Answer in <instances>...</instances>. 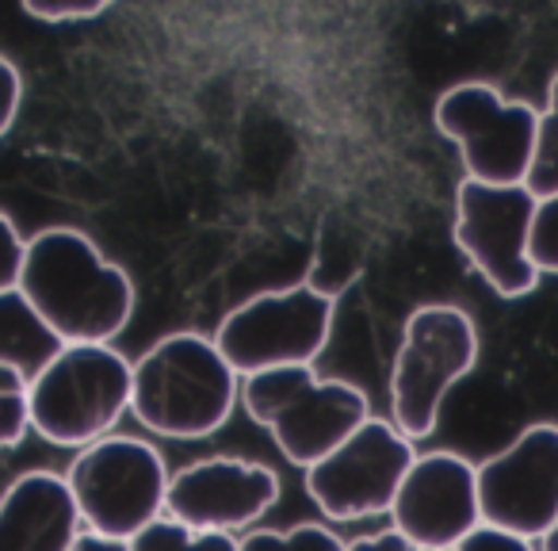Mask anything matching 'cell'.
<instances>
[{"label":"cell","mask_w":558,"mask_h":551,"mask_svg":"<svg viewBox=\"0 0 558 551\" xmlns=\"http://www.w3.org/2000/svg\"><path fill=\"white\" fill-rule=\"evenodd\" d=\"M20 291L65 345H108L134 311L131 276L70 226H50L27 241Z\"/></svg>","instance_id":"1"},{"label":"cell","mask_w":558,"mask_h":551,"mask_svg":"<svg viewBox=\"0 0 558 551\" xmlns=\"http://www.w3.org/2000/svg\"><path fill=\"white\" fill-rule=\"evenodd\" d=\"M241 395V375L226 364L215 337H161L134 364L131 410L146 429L177 441L210 436L226 426Z\"/></svg>","instance_id":"2"},{"label":"cell","mask_w":558,"mask_h":551,"mask_svg":"<svg viewBox=\"0 0 558 551\" xmlns=\"http://www.w3.org/2000/svg\"><path fill=\"white\" fill-rule=\"evenodd\" d=\"M241 403L295 467H314L367 418V395L352 383L318 380L314 368H276L241 380Z\"/></svg>","instance_id":"3"},{"label":"cell","mask_w":558,"mask_h":551,"mask_svg":"<svg viewBox=\"0 0 558 551\" xmlns=\"http://www.w3.org/2000/svg\"><path fill=\"white\" fill-rule=\"evenodd\" d=\"M134 364L111 345H65L27 387L32 429L62 448L104 441L131 410Z\"/></svg>","instance_id":"4"},{"label":"cell","mask_w":558,"mask_h":551,"mask_svg":"<svg viewBox=\"0 0 558 551\" xmlns=\"http://www.w3.org/2000/svg\"><path fill=\"white\" fill-rule=\"evenodd\" d=\"M478 360V330L471 314L448 303L417 307L405 322L390 372V421L402 436H428L440 421L448 391Z\"/></svg>","instance_id":"5"},{"label":"cell","mask_w":558,"mask_h":551,"mask_svg":"<svg viewBox=\"0 0 558 551\" xmlns=\"http://www.w3.org/2000/svg\"><path fill=\"white\" fill-rule=\"evenodd\" d=\"M70 490L81 525L108 540L131 543L165 513L169 471L157 448L134 436H104L81 448L70 467Z\"/></svg>","instance_id":"6"},{"label":"cell","mask_w":558,"mask_h":551,"mask_svg":"<svg viewBox=\"0 0 558 551\" xmlns=\"http://www.w3.org/2000/svg\"><path fill=\"white\" fill-rule=\"evenodd\" d=\"M333 330V296L314 284H295L288 291H264L241 303L222 319L215 334L226 364L248 375L276 372V368H311L326 349Z\"/></svg>","instance_id":"7"},{"label":"cell","mask_w":558,"mask_h":551,"mask_svg":"<svg viewBox=\"0 0 558 551\" xmlns=\"http://www.w3.org/2000/svg\"><path fill=\"white\" fill-rule=\"evenodd\" d=\"M436 127L444 139L459 146L466 180L497 188L527 180L535 154V127H539V111H532L527 104L501 100L494 85L466 81L440 96Z\"/></svg>","instance_id":"8"},{"label":"cell","mask_w":558,"mask_h":551,"mask_svg":"<svg viewBox=\"0 0 558 551\" xmlns=\"http://www.w3.org/2000/svg\"><path fill=\"white\" fill-rule=\"evenodd\" d=\"M413 459V441L398 433L395 421L367 418L326 459L306 467V494L333 520L379 517L395 510L398 487Z\"/></svg>","instance_id":"9"},{"label":"cell","mask_w":558,"mask_h":551,"mask_svg":"<svg viewBox=\"0 0 558 551\" xmlns=\"http://www.w3.org/2000/svg\"><path fill=\"white\" fill-rule=\"evenodd\" d=\"M535 195L524 184H478L463 180L456 192V245L482 280L505 299H520L539 284L527 241H532Z\"/></svg>","instance_id":"10"},{"label":"cell","mask_w":558,"mask_h":551,"mask_svg":"<svg viewBox=\"0 0 558 551\" xmlns=\"http://www.w3.org/2000/svg\"><path fill=\"white\" fill-rule=\"evenodd\" d=\"M482 525L543 540L558 520V429L532 426L478 467Z\"/></svg>","instance_id":"11"},{"label":"cell","mask_w":558,"mask_h":551,"mask_svg":"<svg viewBox=\"0 0 558 551\" xmlns=\"http://www.w3.org/2000/svg\"><path fill=\"white\" fill-rule=\"evenodd\" d=\"M395 532L417 551H448L482 525L478 467L451 452L417 456L395 498Z\"/></svg>","instance_id":"12"},{"label":"cell","mask_w":558,"mask_h":551,"mask_svg":"<svg viewBox=\"0 0 558 551\" xmlns=\"http://www.w3.org/2000/svg\"><path fill=\"white\" fill-rule=\"evenodd\" d=\"M279 498V479L271 467L248 459L215 456L187 464L169 479L165 513L195 532H233L264 517Z\"/></svg>","instance_id":"13"},{"label":"cell","mask_w":558,"mask_h":551,"mask_svg":"<svg viewBox=\"0 0 558 551\" xmlns=\"http://www.w3.org/2000/svg\"><path fill=\"white\" fill-rule=\"evenodd\" d=\"M81 513L62 475L32 471L0 498V551H70Z\"/></svg>","instance_id":"14"},{"label":"cell","mask_w":558,"mask_h":551,"mask_svg":"<svg viewBox=\"0 0 558 551\" xmlns=\"http://www.w3.org/2000/svg\"><path fill=\"white\" fill-rule=\"evenodd\" d=\"M62 349L65 342L39 319L24 291H0V368H12L35 383Z\"/></svg>","instance_id":"15"},{"label":"cell","mask_w":558,"mask_h":551,"mask_svg":"<svg viewBox=\"0 0 558 551\" xmlns=\"http://www.w3.org/2000/svg\"><path fill=\"white\" fill-rule=\"evenodd\" d=\"M524 188L535 200H550L558 195V73L547 88V108L539 111V127H535V154L532 169H527Z\"/></svg>","instance_id":"16"},{"label":"cell","mask_w":558,"mask_h":551,"mask_svg":"<svg viewBox=\"0 0 558 551\" xmlns=\"http://www.w3.org/2000/svg\"><path fill=\"white\" fill-rule=\"evenodd\" d=\"M131 551H238L230 532H195L172 517H157L131 540Z\"/></svg>","instance_id":"17"},{"label":"cell","mask_w":558,"mask_h":551,"mask_svg":"<svg viewBox=\"0 0 558 551\" xmlns=\"http://www.w3.org/2000/svg\"><path fill=\"white\" fill-rule=\"evenodd\" d=\"M341 536L322 525H299L291 532H253L238 543V551H344Z\"/></svg>","instance_id":"18"},{"label":"cell","mask_w":558,"mask_h":551,"mask_svg":"<svg viewBox=\"0 0 558 551\" xmlns=\"http://www.w3.org/2000/svg\"><path fill=\"white\" fill-rule=\"evenodd\" d=\"M27 387H32V383H27L20 372H12V368H0V448H12V444H20L27 429H32Z\"/></svg>","instance_id":"19"},{"label":"cell","mask_w":558,"mask_h":551,"mask_svg":"<svg viewBox=\"0 0 558 551\" xmlns=\"http://www.w3.org/2000/svg\"><path fill=\"white\" fill-rule=\"evenodd\" d=\"M527 256H532L535 272H555L558 276V195L535 203L532 218V241H527Z\"/></svg>","instance_id":"20"},{"label":"cell","mask_w":558,"mask_h":551,"mask_svg":"<svg viewBox=\"0 0 558 551\" xmlns=\"http://www.w3.org/2000/svg\"><path fill=\"white\" fill-rule=\"evenodd\" d=\"M111 4L108 0H88V4H39V0H27L24 12L39 24H85V20L104 16Z\"/></svg>","instance_id":"21"},{"label":"cell","mask_w":558,"mask_h":551,"mask_svg":"<svg viewBox=\"0 0 558 551\" xmlns=\"http://www.w3.org/2000/svg\"><path fill=\"white\" fill-rule=\"evenodd\" d=\"M24 249L27 241L12 226L9 215H0V291L20 288V268H24Z\"/></svg>","instance_id":"22"},{"label":"cell","mask_w":558,"mask_h":551,"mask_svg":"<svg viewBox=\"0 0 558 551\" xmlns=\"http://www.w3.org/2000/svg\"><path fill=\"white\" fill-rule=\"evenodd\" d=\"M448 551H532V543L512 532H501V528H494V525H478L471 536H463V540Z\"/></svg>","instance_id":"23"},{"label":"cell","mask_w":558,"mask_h":551,"mask_svg":"<svg viewBox=\"0 0 558 551\" xmlns=\"http://www.w3.org/2000/svg\"><path fill=\"white\" fill-rule=\"evenodd\" d=\"M20 96H24V81H20V70L0 55V134L16 123L20 111Z\"/></svg>","instance_id":"24"},{"label":"cell","mask_w":558,"mask_h":551,"mask_svg":"<svg viewBox=\"0 0 558 551\" xmlns=\"http://www.w3.org/2000/svg\"><path fill=\"white\" fill-rule=\"evenodd\" d=\"M344 551H417L405 536H398L395 528L390 532H375V536H364V540L349 543Z\"/></svg>","instance_id":"25"},{"label":"cell","mask_w":558,"mask_h":551,"mask_svg":"<svg viewBox=\"0 0 558 551\" xmlns=\"http://www.w3.org/2000/svg\"><path fill=\"white\" fill-rule=\"evenodd\" d=\"M70 551H131V543L108 540V536H96V532H81Z\"/></svg>","instance_id":"26"},{"label":"cell","mask_w":558,"mask_h":551,"mask_svg":"<svg viewBox=\"0 0 558 551\" xmlns=\"http://www.w3.org/2000/svg\"><path fill=\"white\" fill-rule=\"evenodd\" d=\"M543 551H558V520H555V528L543 536Z\"/></svg>","instance_id":"27"}]
</instances>
